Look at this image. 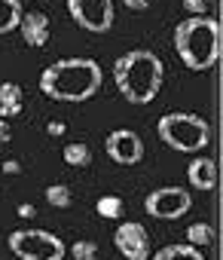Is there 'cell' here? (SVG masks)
I'll return each mask as SVG.
<instances>
[{"instance_id": "1", "label": "cell", "mask_w": 223, "mask_h": 260, "mask_svg": "<svg viewBox=\"0 0 223 260\" xmlns=\"http://www.w3.org/2000/svg\"><path fill=\"white\" fill-rule=\"evenodd\" d=\"M104 83L101 64L95 58H58L40 74V92L52 101L80 104L89 101Z\"/></svg>"}, {"instance_id": "2", "label": "cell", "mask_w": 223, "mask_h": 260, "mask_svg": "<svg viewBox=\"0 0 223 260\" xmlns=\"http://www.w3.org/2000/svg\"><path fill=\"white\" fill-rule=\"evenodd\" d=\"M165 80L162 58L150 49H132L114 61V83L117 92L129 104H150Z\"/></svg>"}, {"instance_id": "3", "label": "cell", "mask_w": 223, "mask_h": 260, "mask_svg": "<svg viewBox=\"0 0 223 260\" xmlns=\"http://www.w3.org/2000/svg\"><path fill=\"white\" fill-rule=\"evenodd\" d=\"M220 22L208 16H190L174 28V49L183 68L190 71H211L220 61Z\"/></svg>"}, {"instance_id": "4", "label": "cell", "mask_w": 223, "mask_h": 260, "mask_svg": "<svg viewBox=\"0 0 223 260\" xmlns=\"http://www.w3.org/2000/svg\"><path fill=\"white\" fill-rule=\"evenodd\" d=\"M156 135H159L162 144H168L177 153H199V150H205L211 144V125L199 113L174 110V113L159 116Z\"/></svg>"}, {"instance_id": "5", "label": "cell", "mask_w": 223, "mask_h": 260, "mask_svg": "<svg viewBox=\"0 0 223 260\" xmlns=\"http://www.w3.org/2000/svg\"><path fill=\"white\" fill-rule=\"evenodd\" d=\"M10 251L19 260H61L67 254L64 242L46 230H13L10 233Z\"/></svg>"}, {"instance_id": "6", "label": "cell", "mask_w": 223, "mask_h": 260, "mask_svg": "<svg viewBox=\"0 0 223 260\" xmlns=\"http://www.w3.org/2000/svg\"><path fill=\"white\" fill-rule=\"evenodd\" d=\"M70 19L92 34H107L114 28V0H67Z\"/></svg>"}, {"instance_id": "7", "label": "cell", "mask_w": 223, "mask_h": 260, "mask_svg": "<svg viewBox=\"0 0 223 260\" xmlns=\"http://www.w3.org/2000/svg\"><path fill=\"white\" fill-rule=\"evenodd\" d=\"M190 205H193V196L183 187H159V190L147 193V199H144V211L159 220H177L190 211Z\"/></svg>"}, {"instance_id": "8", "label": "cell", "mask_w": 223, "mask_h": 260, "mask_svg": "<svg viewBox=\"0 0 223 260\" xmlns=\"http://www.w3.org/2000/svg\"><path fill=\"white\" fill-rule=\"evenodd\" d=\"M104 150L117 166H138L144 159V141L132 128H114L104 138Z\"/></svg>"}, {"instance_id": "9", "label": "cell", "mask_w": 223, "mask_h": 260, "mask_svg": "<svg viewBox=\"0 0 223 260\" xmlns=\"http://www.w3.org/2000/svg\"><path fill=\"white\" fill-rule=\"evenodd\" d=\"M114 245L126 260H150V233L138 220H123L114 233Z\"/></svg>"}, {"instance_id": "10", "label": "cell", "mask_w": 223, "mask_h": 260, "mask_svg": "<svg viewBox=\"0 0 223 260\" xmlns=\"http://www.w3.org/2000/svg\"><path fill=\"white\" fill-rule=\"evenodd\" d=\"M19 31H22V40L34 49L46 46L49 43V16L40 13V10H31V13H22V22H19Z\"/></svg>"}, {"instance_id": "11", "label": "cell", "mask_w": 223, "mask_h": 260, "mask_svg": "<svg viewBox=\"0 0 223 260\" xmlns=\"http://www.w3.org/2000/svg\"><path fill=\"white\" fill-rule=\"evenodd\" d=\"M187 178H190L193 190H214L217 187V162L208 156H196L187 166Z\"/></svg>"}, {"instance_id": "12", "label": "cell", "mask_w": 223, "mask_h": 260, "mask_svg": "<svg viewBox=\"0 0 223 260\" xmlns=\"http://www.w3.org/2000/svg\"><path fill=\"white\" fill-rule=\"evenodd\" d=\"M22 107H25V95H22V86L7 80V83H0V119H7L10 116H22Z\"/></svg>"}, {"instance_id": "13", "label": "cell", "mask_w": 223, "mask_h": 260, "mask_svg": "<svg viewBox=\"0 0 223 260\" xmlns=\"http://www.w3.org/2000/svg\"><path fill=\"white\" fill-rule=\"evenodd\" d=\"M150 260H205V257H202L199 248H193V245H187V242H177V245L159 248Z\"/></svg>"}, {"instance_id": "14", "label": "cell", "mask_w": 223, "mask_h": 260, "mask_svg": "<svg viewBox=\"0 0 223 260\" xmlns=\"http://www.w3.org/2000/svg\"><path fill=\"white\" fill-rule=\"evenodd\" d=\"M22 22V4L19 0H0V34H13Z\"/></svg>"}, {"instance_id": "15", "label": "cell", "mask_w": 223, "mask_h": 260, "mask_svg": "<svg viewBox=\"0 0 223 260\" xmlns=\"http://www.w3.org/2000/svg\"><path fill=\"white\" fill-rule=\"evenodd\" d=\"M61 156H64L67 166H73V169H86V166L92 162V147L83 144V141H70V144L61 150Z\"/></svg>"}, {"instance_id": "16", "label": "cell", "mask_w": 223, "mask_h": 260, "mask_svg": "<svg viewBox=\"0 0 223 260\" xmlns=\"http://www.w3.org/2000/svg\"><path fill=\"white\" fill-rule=\"evenodd\" d=\"M95 211H98L104 220H120V217H123V211H126V205H123V199H120V196L107 193V196H101V199L95 202Z\"/></svg>"}, {"instance_id": "17", "label": "cell", "mask_w": 223, "mask_h": 260, "mask_svg": "<svg viewBox=\"0 0 223 260\" xmlns=\"http://www.w3.org/2000/svg\"><path fill=\"white\" fill-rule=\"evenodd\" d=\"M211 242H214V226H211V223H202V220H199V223H190V226H187V245H193V248L202 251V248L211 245Z\"/></svg>"}, {"instance_id": "18", "label": "cell", "mask_w": 223, "mask_h": 260, "mask_svg": "<svg viewBox=\"0 0 223 260\" xmlns=\"http://www.w3.org/2000/svg\"><path fill=\"white\" fill-rule=\"evenodd\" d=\"M46 202H49L52 208H67V205L73 202L70 187H64V184H49V187H46Z\"/></svg>"}, {"instance_id": "19", "label": "cell", "mask_w": 223, "mask_h": 260, "mask_svg": "<svg viewBox=\"0 0 223 260\" xmlns=\"http://www.w3.org/2000/svg\"><path fill=\"white\" fill-rule=\"evenodd\" d=\"M70 257H73V260H95V257H98V245H95L92 239H77V242L70 245Z\"/></svg>"}, {"instance_id": "20", "label": "cell", "mask_w": 223, "mask_h": 260, "mask_svg": "<svg viewBox=\"0 0 223 260\" xmlns=\"http://www.w3.org/2000/svg\"><path fill=\"white\" fill-rule=\"evenodd\" d=\"M208 7H211V0H183V10L190 16H208Z\"/></svg>"}, {"instance_id": "21", "label": "cell", "mask_w": 223, "mask_h": 260, "mask_svg": "<svg viewBox=\"0 0 223 260\" xmlns=\"http://www.w3.org/2000/svg\"><path fill=\"white\" fill-rule=\"evenodd\" d=\"M123 7H129L135 13H144V10H150V0H123Z\"/></svg>"}, {"instance_id": "22", "label": "cell", "mask_w": 223, "mask_h": 260, "mask_svg": "<svg viewBox=\"0 0 223 260\" xmlns=\"http://www.w3.org/2000/svg\"><path fill=\"white\" fill-rule=\"evenodd\" d=\"M10 138H13V125L7 119H0V144H7Z\"/></svg>"}, {"instance_id": "23", "label": "cell", "mask_w": 223, "mask_h": 260, "mask_svg": "<svg viewBox=\"0 0 223 260\" xmlns=\"http://www.w3.org/2000/svg\"><path fill=\"white\" fill-rule=\"evenodd\" d=\"M46 132H49V135H64V122H61V119L46 122Z\"/></svg>"}, {"instance_id": "24", "label": "cell", "mask_w": 223, "mask_h": 260, "mask_svg": "<svg viewBox=\"0 0 223 260\" xmlns=\"http://www.w3.org/2000/svg\"><path fill=\"white\" fill-rule=\"evenodd\" d=\"M4 172H7V175H19V172H22V166H19L16 159H7V162H4Z\"/></svg>"}, {"instance_id": "25", "label": "cell", "mask_w": 223, "mask_h": 260, "mask_svg": "<svg viewBox=\"0 0 223 260\" xmlns=\"http://www.w3.org/2000/svg\"><path fill=\"white\" fill-rule=\"evenodd\" d=\"M19 217H34V205L31 202H22L19 205Z\"/></svg>"}]
</instances>
